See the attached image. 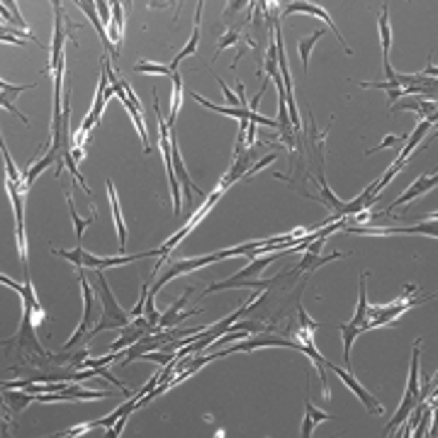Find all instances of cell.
I'll list each match as a JSON object with an SVG mask.
<instances>
[{"label":"cell","mask_w":438,"mask_h":438,"mask_svg":"<svg viewBox=\"0 0 438 438\" xmlns=\"http://www.w3.org/2000/svg\"><path fill=\"white\" fill-rule=\"evenodd\" d=\"M76 271H78V283H81V290H83V316H81V324H78V328H76V333L64 343V350H71V348L81 346V343L85 341L88 331L95 326L93 321L100 319V312H97V307H95V300H97L95 290H93L85 268H76Z\"/></svg>","instance_id":"3"},{"label":"cell","mask_w":438,"mask_h":438,"mask_svg":"<svg viewBox=\"0 0 438 438\" xmlns=\"http://www.w3.org/2000/svg\"><path fill=\"white\" fill-rule=\"evenodd\" d=\"M438 185V175L434 173V175H421V178H416L412 185H409L407 190H404L402 195H399V200H394L390 207H387L385 212H382V215H390V212H394L397 210L399 205H407V202H412V200H416V197L419 195H424V193H429V190H434Z\"/></svg>","instance_id":"13"},{"label":"cell","mask_w":438,"mask_h":438,"mask_svg":"<svg viewBox=\"0 0 438 438\" xmlns=\"http://www.w3.org/2000/svg\"><path fill=\"white\" fill-rule=\"evenodd\" d=\"M338 331H341V338H343V363H346V370H350V348H353L355 336H360V333H365V331H363V326H355L353 321L338 324Z\"/></svg>","instance_id":"27"},{"label":"cell","mask_w":438,"mask_h":438,"mask_svg":"<svg viewBox=\"0 0 438 438\" xmlns=\"http://www.w3.org/2000/svg\"><path fill=\"white\" fill-rule=\"evenodd\" d=\"M343 251H333V254H328V256H314V254H304L302 256V261L297 263V266L292 268L290 273H312V271H316V268H321V266H326V263H331V261H336V259H343Z\"/></svg>","instance_id":"23"},{"label":"cell","mask_w":438,"mask_h":438,"mask_svg":"<svg viewBox=\"0 0 438 438\" xmlns=\"http://www.w3.org/2000/svg\"><path fill=\"white\" fill-rule=\"evenodd\" d=\"M297 314H300V326L307 328V331H314V333H316V328H319V324L309 319V314H307V312H304V307H302V304L297 307Z\"/></svg>","instance_id":"40"},{"label":"cell","mask_w":438,"mask_h":438,"mask_svg":"<svg viewBox=\"0 0 438 438\" xmlns=\"http://www.w3.org/2000/svg\"><path fill=\"white\" fill-rule=\"evenodd\" d=\"M76 5H78V8L83 10V13L88 15V20H90V25L95 27V32H97V37H100V40H102V47H105V54H107V57H114V59H117V57H119V52L112 47V42H110V35H107V30H105V25H102V20L97 18V8H95V3H81V0H78V3H76Z\"/></svg>","instance_id":"18"},{"label":"cell","mask_w":438,"mask_h":438,"mask_svg":"<svg viewBox=\"0 0 438 438\" xmlns=\"http://www.w3.org/2000/svg\"><path fill=\"white\" fill-rule=\"evenodd\" d=\"M112 397V390H85L78 385H69L61 392H47L37 394V402L52 404V402H81V399H107Z\"/></svg>","instance_id":"10"},{"label":"cell","mask_w":438,"mask_h":438,"mask_svg":"<svg viewBox=\"0 0 438 438\" xmlns=\"http://www.w3.org/2000/svg\"><path fill=\"white\" fill-rule=\"evenodd\" d=\"M324 35H326V30H316V32H312L309 37H304V40H300V42H297L300 59H302V69H304V73H307V64H309V54H312V49H314V44L319 42Z\"/></svg>","instance_id":"31"},{"label":"cell","mask_w":438,"mask_h":438,"mask_svg":"<svg viewBox=\"0 0 438 438\" xmlns=\"http://www.w3.org/2000/svg\"><path fill=\"white\" fill-rule=\"evenodd\" d=\"M88 278H90V285L93 290H95V297L97 302H100V319L95 321V326L88 331L85 341L88 338H95L100 331H110V328H124L131 321V314L129 312H124L122 307L117 304V300H114L112 290H110L107 285V278L102 271H97V268H88Z\"/></svg>","instance_id":"1"},{"label":"cell","mask_w":438,"mask_h":438,"mask_svg":"<svg viewBox=\"0 0 438 438\" xmlns=\"http://www.w3.org/2000/svg\"><path fill=\"white\" fill-rule=\"evenodd\" d=\"M131 69L136 73H151V76H173L171 73V66H163V64H153V61H136Z\"/></svg>","instance_id":"33"},{"label":"cell","mask_w":438,"mask_h":438,"mask_svg":"<svg viewBox=\"0 0 438 438\" xmlns=\"http://www.w3.org/2000/svg\"><path fill=\"white\" fill-rule=\"evenodd\" d=\"M292 13H307V15H314V18L324 20V25L328 27V30L333 32V35L338 37V44H343V49H346V54H350V47L346 44V40H343V35H341V32H338V27L333 25L331 15H328L324 8H319V5H312V3H304V0H297V3L285 5V8H283V18H285V15H292Z\"/></svg>","instance_id":"12"},{"label":"cell","mask_w":438,"mask_h":438,"mask_svg":"<svg viewBox=\"0 0 438 438\" xmlns=\"http://www.w3.org/2000/svg\"><path fill=\"white\" fill-rule=\"evenodd\" d=\"M202 8H205V3H200V5H197L193 35H190L188 44H185V47L180 49V52H178V54H175V57H173V61H171V73H175V71H178V66H180V61H183V59L193 57V54L197 52V42H200V20H202Z\"/></svg>","instance_id":"22"},{"label":"cell","mask_w":438,"mask_h":438,"mask_svg":"<svg viewBox=\"0 0 438 438\" xmlns=\"http://www.w3.org/2000/svg\"><path fill=\"white\" fill-rule=\"evenodd\" d=\"M190 97H193L195 102H200V105H205V107H210V110H215V112L219 114H227V117H234V119H251V110H241V107H229V105H217V102H212V100H207V97H202V95H197V93H190Z\"/></svg>","instance_id":"26"},{"label":"cell","mask_w":438,"mask_h":438,"mask_svg":"<svg viewBox=\"0 0 438 438\" xmlns=\"http://www.w3.org/2000/svg\"><path fill=\"white\" fill-rule=\"evenodd\" d=\"M421 338L414 343V350H412V368H409V382H407V390H404V397H402V404H399L397 414H394V419L390 424L385 426V434L390 436L392 431H397L399 426H402V421L407 419L409 414H412L414 404L419 402L421 397V385H419V360H421Z\"/></svg>","instance_id":"2"},{"label":"cell","mask_w":438,"mask_h":438,"mask_svg":"<svg viewBox=\"0 0 438 438\" xmlns=\"http://www.w3.org/2000/svg\"><path fill=\"white\" fill-rule=\"evenodd\" d=\"M3 161H5V171H8V180H10V183H15V185H18V188L22 190L20 180H25V173L18 171V166H15L13 158H10V151L5 149V144H3Z\"/></svg>","instance_id":"35"},{"label":"cell","mask_w":438,"mask_h":438,"mask_svg":"<svg viewBox=\"0 0 438 438\" xmlns=\"http://www.w3.org/2000/svg\"><path fill=\"white\" fill-rule=\"evenodd\" d=\"M377 32H380V44H382V64H390V52H392L390 3H382V10L377 15Z\"/></svg>","instance_id":"19"},{"label":"cell","mask_w":438,"mask_h":438,"mask_svg":"<svg viewBox=\"0 0 438 438\" xmlns=\"http://www.w3.org/2000/svg\"><path fill=\"white\" fill-rule=\"evenodd\" d=\"M180 97H183V76L175 71L173 73V95H171V117H168V129L173 131L175 117H178V110H180Z\"/></svg>","instance_id":"30"},{"label":"cell","mask_w":438,"mask_h":438,"mask_svg":"<svg viewBox=\"0 0 438 438\" xmlns=\"http://www.w3.org/2000/svg\"><path fill=\"white\" fill-rule=\"evenodd\" d=\"M328 419H331V414L321 412V409H316L309 399H304V419H302V429H300V434H302L304 438H309L312 434H314L316 424L328 421Z\"/></svg>","instance_id":"24"},{"label":"cell","mask_w":438,"mask_h":438,"mask_svg":"<svg viewBox=\"0 0 438 438\" xmlns=\"http://www.w3.org/2000/svg\"><path fill=\"white\" fill-rule=\"evenodd\" d=\"M254 158H256L254 146H251V149H246L244 153H241V156L234 158V161H232V168H229L227 175H224V180H222V185H219V188H222L224 193H227L229 185H234V183H237V180H244V175L249 173V168H251V166H254Z\"/></svg>","instance_id":"16"},{"label":"cell","mask_w":438,"mask_h":438,"mask_svg":"<svg viewBox=\"0 0 438 438\" xmlns=\"http://www.w3.org/2000/svg\"><path fill=\"white\" fill-rule=\"evenodd\" d=\"M241 35H244V32H239V30H234V27H229V30L224 32L222 37H219V44H217V54H215V59L219 57V52H224V49H229V47H232V44H239V42H241ZM215 59H212V61H215Z\"/></svg>","instance_id":"36"},{"label":"cell","mask_w":438,"mask_h":438,"mask_svg":"<svg viewBox=\"0 0 438 438\" xmlns=\"http://www.w3.org/2000/svg\"><path fill=\"white\" fill-rule=\"evenodd\" d=\"M244 5H249V3H244V0H232L229 3V8H227V13H224V18H229V15H234V13H239Z\"/></svg>","instance_id":"42"},{"label":"cell","mask_w":438,"mask_h":438,"mask_svg":"<svg viewBox=\"0 0 438 438\" xmlns=\"http://www.w3.org/2000/svg\"><path fill=\"white\" fill-rule=\"evenodd\" d=\"M222 259H227V256H224V251H217V254H210V256H202V259H183V261H175V263H171V266H168L166 271L161 273V278H158V280L153 283V288H149V295H153V297H156L158 290H161L166 283H171L173 278L188 276V273L197 271V268H205V266H210V263H217V261H222Z\"/></svg>","instance_id":"4"},{"label":"cell","mask_w":438,"mask_h":438,"mask_svg":"<svg viewBox=\"0 0 438 438\" xmlns=\"http://www.w3.org/2000/svg\"><path fill=\"white\" fill-rule=\"evenodd\" d=\"M107 195H110V207H112V222H114V229H117V244H119V251L124 254V249H127V227H124L122 212H119V197L114 193L112 180H107Z\"/></svg>","instance_id":"21"},{"label":"cell","mask_w":438,"mask_h":438,"mask_svg":"<svg viewBox=\"0 0 438 438\" xmlns=\"http://www.w3.org/2000/svg\"><path fill=\"white\" fill-rule=\"evenodd\" d=\"M273 346H283V348H297L300 350V343L292 341V338H285V336H276V333H261V336H246V338H239V343H234V346L224 348V353H234V350H241V353H251V350L256 348H273Z\"/></svg>","instance_id":"9"},{"label":"cell","mask_w":438,"mask_h":438,"mask_svg":"<svg viewBox=\"0 0 438 438\" xmlns=\"http://www.w3.org/2000/svg\"><path fill=\"white\" fill-rule=\"evenodd\" d=\"M0 283L8 285V288H13L15 292H20V295H22V304H25V314L32 319V324H35V326L44 324V319H47V312H44V307L40 304V300H37V295H35V288H32V283L27 280V278H25V283H15L13 278H8V276H5V273H3V276H0Z\"/></svg>","instance_id":"7"},{"label":"cell","mask_w":438,"mask_h":438,"mask_svg":"<svg viewBox=\"0 0 438 438\" xmlns=\"http://www.w3.org/2000/svg\"><path fill=\"white\" fill-rule=\"evenodd\" d=\"M434 124H436V114H434V117L421 119V122L412 129V134L407 136V141H404L402 151L397 153V161H407V158L414 153L416 146H424V144H426V141H424V139H426V134H429V129L434 127Z\"/></svg>","instance_id":"15"},{"label":"cell","mask_w":438,"mask_h":438,"mask_svg":"<svg viewBox=\"0 0 438 438\" xmlns=\"http://www.w3.org/2000/svg\"><path fill=\"white\" fill-rule=\"evenodd\" d=\"M64 193H66V200H69V212H71V219H73L76 239H83L85 227L93 222V219H95V210H93V217H90V219H81V217H78V212H76V202H73V197H71L69 190H64Z\"/></svg>","instance_id":"32"},{"label":"cell","mask_w":438,"mask_h":438,"mask_svg":"<svg viewBox=\"0 0 438 438\" xmlns=\"http://www.w3.org/2000/svg\"><path fill=\"white\" fill-rule=\"evenodd\" d=\"M365 278H368V271L360 276V283H358V307H355V316L350 321H353L355 326H363L365 319H368V288H365Z\"/></svg>","instance_id":"28"},{"label":"cell","mask_w":438,"mask_h":438,"mask_svg":"<svg viewBox=\"0 0 438 438\" xmlns=\"http://www.w3.org/2000/svg\"><path fill=\"white\" fill-rule=\"evenodd\" d=\"M399 110H409V112H416L421 117H434L436 114V100H429V97H399L394 105H390V112H399Z\"/></svg>","instance_id":"17"},{"label":"cell","mask_w":438,"mask_h":438,"mask_svg":"<svg viewBox=\"0 0 438 438\" xmlns=\"http://www.w3.org/2000/svg\"><path fill=\"white\" fill-rule=\"evenodd\" d=\"M190 295H193V288H188V290H185V292H183V297H180L178 302H173L171 307H168L166 312H163V314H161V321H158V326H161V328H171V326H173L175 314H180V312H183V307L188 304Z\"/></svg>","instance_id":"29"},{"label":"cell","mask_w":438,"mask_h":438,"mask_svg":"<svg viewBox=\"0 0 438 438\" xmlns=\"http://www.w3.org/2000/svg\"><path fill=\"white\" fill-rule=\"evenodd\" d=\"M3 5L10 10V15H13V22H15V25H20V30H30V25H27V22L22 20L20 8H18V3H15V0H8V3H3Z\"/></svg>","instance_id":"38"},{"label":"cell","mask_w":438,"mask_h":438,"mask_svg":"<svg viewBox=\"0 0 438 438\" xmlns=\"http://www.w3.org/2000/svg\"><path fill=\"white\" fill-rule=\"evenodd\" d=\"M273 261H276V254H266L263 259H254L246 268H241L239 273H234L232 278H227V280H219V283H215V285H210V288L205 290V295L217 292V290H234L241 280H254V278H259L261 273H263V268H268Z\"/></svg>","instance_id":"8"},{"label":"cell","mask_w":438,"mask_h":438,"mask_svg":"<svg viewBox=\"0 0 438 438\" xmlns=\"http://www.w3.org/2000/svg\"><path fill=\"white\" fill-rule=\"evenodd\" d=\"M141 314H144L153 326H158V321H161V314H158V312H156V302H153V295H146L144 312H141ZM158 328H161V326H158Z\"/></svg>","instance_id":"37"},{"label":"cell","mask_w":438,"mask_h":438,"mask_svg":"<svg viewBox=\"0 0 438 438\" xmlns=\"http://www.w3.org/2000/svg\"><path fill=\"white\" fill-rule=\"evenodd\" d=\"M217 83H219V88H222V93H224V100L229 102V107H239V95H234V90H229V85L224 83V81L219 78V76H217Z\"/></svg>","instance_id":"41"},{"label":"cell","mask_w":438,"mask_h":438,"mask_svg":"<svg viewBox=\"0 0 438 438\" xmlns=\"http://www.w3.org/2000/svg\"><path fill=\"white\" fill-rule=\"evenodd\" d=\"M3 402L5 407H8L10 414H20L27 409V404L37 402V394H30V392H18V390H3Z\"/></svg>","instance_id":"25"},{"label":"cell","mask_w":438,"mask_h":438,"mask_svg":"<svg viewBox=\"0 0 438 438\" xmlns=\"http://www.w3.org/2000/svg\"><path fill=\"white\" fill-rule=\"evenodd\" d=\"M326 370H333V372H336V375L341 377V382H343V385H346L348 390L353 392L355 397L360 399V402H363V407L368 409L370 414H375V416H377V414H385V409H382V404L375 399V394H370L368 390H365V387L360 385V382L355 380L353 375H350V370H346V368H338V365L328 363V360H326Z\"/></svg>","instance_id":"11"},{"label":"cell","mask_w":438,"mask_h":438,"mask_svg":"<svg viewBox=\"0 0 438 438\" xmlns=\"http://www.w3.org/2000/svg\"><path fill=\"white\" fill-rule=\"evenodd\" d=\"M407 136H409V134H387L385 139H382L380 144L375 146V149H368L365 153H368V156H370V153L382 151V149H402L404 141H407Z\"/></svg>","instance_id":"34"},{"label":"cell","mask_w":438,"mask_h":438,"mask_svg":"<svg viewBox=\"0 0 438 438\" xmlns=\"http://www.w3.org/2000/svg\"><path fill=\"white\" fill-rule=\"evenodd\" d=\"M35 85H37V83L13 85V83H8V81H5V78H3V83H0V90H3V102H0V105L8 107L13 114H18V117H20L25 124H30V119H27V114H22V112H20L18 105H15V100H18V95H20L22 90H32V88H35Z\"/></svg>","instance_id":"20"},{"label":"cell","mask_w":438,"mask_h":438,"mask_svg":"<svg viewBox=\"0 0 438 438\" xmlns=\"http://www.w3.org/2000/svg\"><path fill=\"white\" fill-rule=\"evenodd\" d=\"M346 232L353 234H372V237H387V234H426V237H436V215L429 217L426 222H419L414 227H368V224H346Z\"/></svg>","instance_id":"5"},{"label":"cell","mask_w":438,"mask_h":438,"mask_svg":"<svg viewBox=\"0 0 438 438\" xmlns=\"http://www.w3.org/2000/svg\"><path fill=\"white\" fill-rule=\"evenodd\" d=\"M54 256H61V259L71 261L76 268H97V271H105V259H100V256L90 254V251H85L83 246H76V249L66 251V249H52Z\"/></svg>","instance_id":"14"},{"label":"cell","mask_w":438,"mask_h":438,"mask_svg":"<svg viewBox=\"0 0 438 438\" xmlns=\"http://www.w3.org/2000/svg\"><path fill=\"white\" fill-rule=\"evenodd\" d=\"M97 8V18L102 20V25H105V30L110 25H112V5L110 3H95Z\"/></svg>","instance_id":"39"},{"label":"cell","mask_w":438,"mask_h":438,"mask_svg":"<svg viewBox=\"0 0 438 438\" xmlns=\"http://www.w3.org/2000/svg\"><path fill=\"white\" fill-rule=\"evenodd\" d=\"M54 40H52V59H49V71L54 69L59 61H61V57H64V42L66 40H71V44H78L71 37V30H76V27H81V25H76V22H69V27H64V20H66V15H64V10H61V3L59 0H54Z\"/></svg>","instance_id":"6"}]
</instances>
